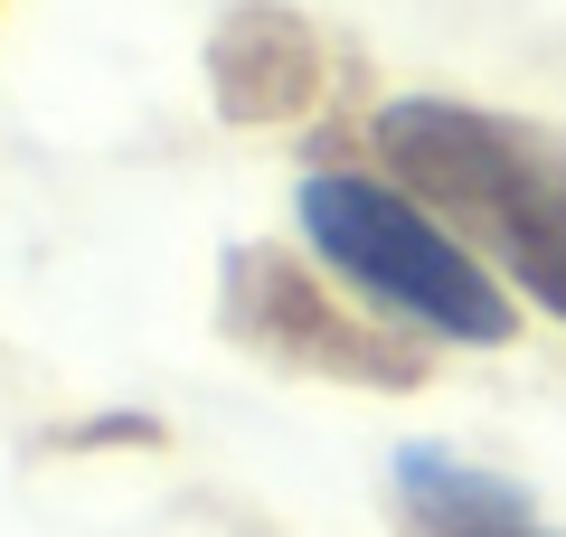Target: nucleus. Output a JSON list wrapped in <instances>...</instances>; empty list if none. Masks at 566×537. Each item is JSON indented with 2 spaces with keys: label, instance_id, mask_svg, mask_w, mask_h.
Here are the masks:
<instances>
[{
  "label": "nucleus",
  "instance_id": "obj_1",
  "mask_svg": "<svg viewBox=\"0 0 566 537\" xmlns=\"http://www.w3.org/2000/svg\"><path fill=\"white\" fill-rule=\"evenodd\" d=\"M387 151L424 189L472 208L491 245L510 255V274L566 320V151H547L538 133H510V123H482L463 104H397Z\"/></svg>",
  "mask_w": 566,
  "mask_h": 537
},
{
  "label": "nucleus",
  "instance_id": "obj_2",
  "mask_svg": "<svg viewBox=\"0 0 566 537\" xmlns=\"http://www.w3.org/2000/svg\"><path fill=\"white\" fill-rule=\"evenodd\" d=\"M303 227L349 283L397 302L406 320H424V330H444V339H510L501 283L424 218V208H406L397 189H378V179H312Z\"/></svg>",
  "mask_w": 566,
  "mask_h": 537
},
{
  "label": "nucleus",
  "instance_id": "obj_3",
  "mask_svg": "<svg viewBox=\"0 0 566 537\" xmlns=\"http://www.w3.org/2000/svg\"><path fill=\"white\" fill-rule=\"evenodd\" d=\"M397 491H406L416 537H557L501 472H472V462H453V453H406Z\"/></svg>",
  "mask_w": 566,
  "mask_h": 537
}]
</instances>
